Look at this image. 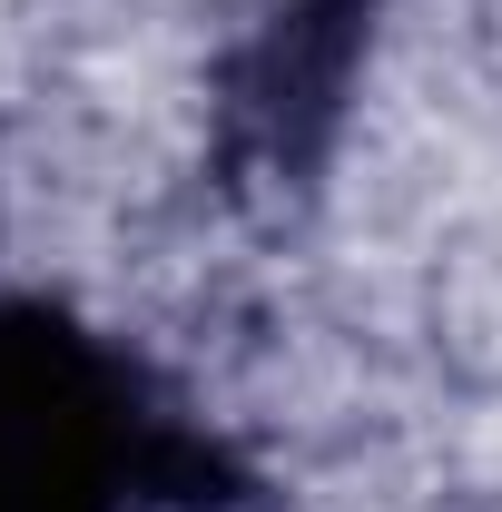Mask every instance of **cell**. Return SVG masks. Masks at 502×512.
<instances>
[{
    "label": "cell",
    "instance_id": "6da1fadb",
    "mask_svg": "<svg viewBox=\"0 0 502 512\" xmlns=\"http://www.w3.org/2000/svg\"><path fill=\"white\" fill-rule=\"evenodd\" d=\"M247 463L119 335L0 296V512H227Z\"/></svg>",
    "mask_w": 502,
    "mask_h": 512
},
{
    "label": "cell",
    "instance_id": "7a4b0ae2",
    "mask_svg": "<svg viewBox=\"0 0 502 512\" xmlns=\"http://www.w3.org/2000/svg\"><path fill=\"white\" fill-rule=\"evenodd\" d=\"M384 0H266L217 69V168L237 188H286L345 128V89L375 50Z\"/></svg>",
    "mask_w": 502,
    "mask_h": 512
}]
</instances>
